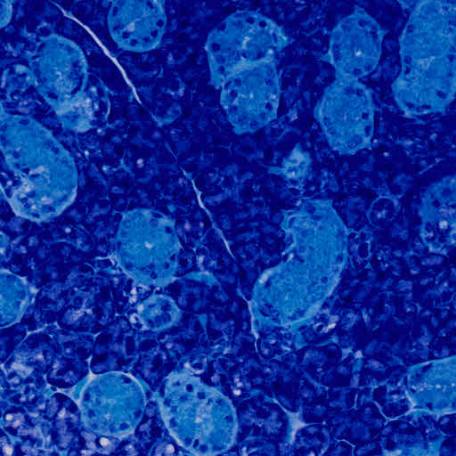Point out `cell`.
<instances>
[{
  "mask_svg": "<svg viewBox=\"0 0 456 456\" xmlns=\"http://www.w3.org/2000/svg\"><path fill=\"white\" fill-rule=\"evenodd\" d=\"M400 57L401 69L392 86L400 109L414 115L446 109L455 95V2L419 3L403 28Z\"/></svg>",
  "mask_w": 456,
  "mask_h": 456,
  "instance_id": "1",
  "label": "cell"
},
{
  "mask_svg": "<svg viewBox=\"0 0 456 456\" xmlns=\"http://www.w3.org/2000/svg\"><path fill=\"white\" fill-rule=\"evenodd\" d=\"M289 44L284 30L256 11H237L212 30L207 53L213 85L218 86L235 71L277 60Z\"/></svg>",
  "mask_w": 456,
  "mask_h": 456,
  "instance_id": "2",
  "label": "cell"
},
{
  "mask_svg": "<svg viewBox=\"0 0 456 456\" xmlns=\"http://www.w3.org/2000/svg\"><path fill=\"white\" fill-rule=\"evenodd\" d=\"M224 114L238 132H251L275 118L281 99L277 61L244 67L217 88Z\"/></svg>",
  "mask_w": 456,
  "mask_h": 456,
  "instance_id": "3",
  "label": "cell"
},
{
  "mask_svg": "<svg viewBox=\"0 0 456 456\" xmlns=\"http://www.w3.org/2000/svg\"><path fill=\"white\" fill-rule=\"evenodd\" d=\"M375 106L370 90L361 80L336 77L315 108L318 122L334 143L354 147L372 130Z\"/></svg>",
  "mask_w": 456,
  "mask_h": 456,
  "instance_id": "4",
  "label": "cell"
},
{
  "mask_svg": "<svg viewBox=\"0 0 456 456\" xmlns=\"http://www.w3.org/2000/svg\"><path fill=\"white\" fill-rule=\"evenodd\" d=\"M384 31L369 12L355 8L333 28L329 59L336 77L361 80L372 73L382 53Z\"/></svg>",
  "mask_w": 456,
  "mask_h": 456,
  "instance_id": "5",
  "label": "cell"
},
{
  "mask_svg": "<svg viewBox=\"0 0 456 456\" xmlns=\"http://www.w3.org/2000/svg\"><path fill=\"white\" fill-rule=\"evenodd\" d=\"M128 12L122 28L125 44L141 51L154 47L161 39L166 24L162 6L156 2H137Z\"/></svg>",
  "mask_w": 456,
  "mask_h": 456,
  "instance_id": "6",
  "label": "cell"
},
{
  "mask_svg": "<svg viewBox=\"0 0 456 456\" xmlns=\"http://www.w3.org/2000/svg\"><path fill=\"white\" fill-rule=\"evenodd\" d=\"M14 368L17 369L20 374L26 375L29 372V370L23 366L20 365H13Z\"/></svg>",
  "mask_w": 456,
  "mask_h": 456,
  "instance_id": "7",
  "label": "cell"
},
{
  "mask_svg": "<svg viewBox=\"0 0 456 456\" xmlns=\"http://www.w3.org/2000/svg\"><path fill=\"white\" fill-rule=\"evenodd\" d=\"M4 451L7 454H11V453H12V449H11V447H9V446H7V445L4 447Z\"/></svg>",
  "mask_w": 456,
  "mask_h": 456,
  "instance_id": "8",
  "label": "cell"
},
{
  "mask_svg": "<svg viewBox=\"0 0 456 456\" xmlns=\"http://www.w3.org/2000/svg\"><path fill=\"white\" fill-rule=\"evenodd\" d=\"M109 440H107L106 438H102L101 440V444L104 446L108 445L109 444Z\"/></svg>",
  "mask_w": 456,
  "mask_h": 456,
  "instance_id": "9",
  "label": "cell"
}]
</instances>
